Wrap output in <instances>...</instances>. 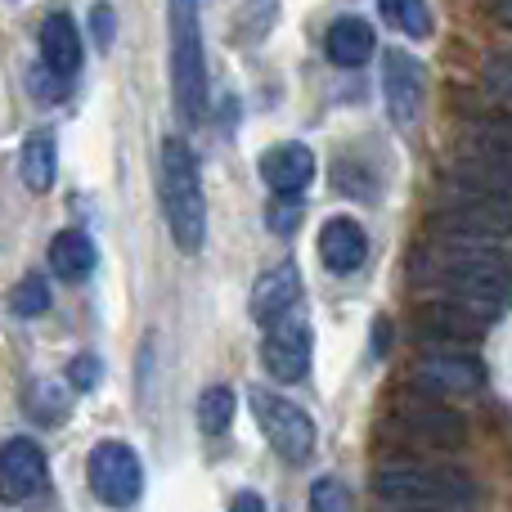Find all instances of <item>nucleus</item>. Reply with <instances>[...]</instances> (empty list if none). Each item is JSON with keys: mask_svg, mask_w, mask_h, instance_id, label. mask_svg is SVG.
<instances>
[{"mask_svg": "<svg viewBox=\"0 0 512 512\" xmlns=\"http://www.w3.org/2000/svg\"><path fill=\"white\" fill-rule=\"evenodd\" d=\"M436 239H459V243H499L512 239V203L499 198H468V203H450L432 221Z\"/></svg>", "mask_w": 512, "mask_h": 512, "instance_id": "obj_7", "label": "nucleus"}, {"mask_svg": "<svg viewBox=\"0 0 512 512\" xmlns=\"http://www.w3.org/2000/svg\"><path fill=\"white\" fill-rule=\"evenodd\" d=\"M414 279L436 288L445 301L504 310L512 301V252L499 243L436 239L414 256Z\"/></svg>", "mask_w": 512, "mask_h": 512, "instance_id": "obj_1", "label": "nucleus"}, {"mask_svg": "<svg viewBox=\"0 0 512 512\" xmlns=\"http://www.w3.org/2000/svg\"><path fill=\"white\" fill-rule=\"evenodd\" d=\"M252 414L261 423L270 450L279 454L283 463H306L315 454V423L310 414L297 405V400L279 396L270 387H252Z\"/></svg>", "mask_w": 512, "mask_h": 512, "instance_id": "obj_5", "label": "nucleus"}, {"mask_svg": "<svg viewBox=\"0 0 512 512\" xmlns=\"http://www.w3.org/2000/svg\"><path fill=\"white\" fill-rule=\"evenodd\" d=\"M230 423H234V391L207 387L203 396H198V427H203L207 436H221V432H230Z\"/></svg>", "mask_w": 512, "mask_h": 512, "instance_id": "obj_22", "label": "nucleus"}, {"mask_svg": "<svg viewBox=\"0 0 512 512\" xmlns=\"http://www.w3.org/2000/svg\"><path fill=\"white\" fill-rule=\"evenodd\" d=\"M230 512H265V499L256 495V490H239V495H234V504H230Z\"/></svg>", "mask_w": 512, "mask_h": 512, "instance_id": "obj_30", "label": "nucleus"}, {"mask_svg": "<svg viewBox=\"0 0 512 512\" xmlns=\"http://www.w3.org/2000/svg\"><path fill=\"white\" fill-rule=\"evenodd\" d=\"M409 382H414V391L423 400L472 396V391H481V382H486V369H481V360H472V355H463V351H427V355H418Z\"/></svg>", "mask_w": 512, "mask_h": 512, "instance_id": "obj_8", "label": "nucleus"}, {"mask_svg": "<svg viewBox=\"0 0 512 512\" xmlns=\"http://www.w3.org/2000/svg\"><path fill=\"white\" fill-rule=\"evenodd\" d=\"M261 360L270 369V378L279 382H301L310 373V324L301 310L283 315L279 324L265 328V346H261Z\"/></svg>", "mask_w": 512, "mask_h": 512, "instance_id": "obj_11", "label": "nucleus"}, {"mask_svg": "<svg viewBox=\"0 0 512 512\" xmlns=\"http://www.w3.org/2000/svg\"><path fill=\"white\" fill-rule=\"evenodd\" d=\"M373 495L387 512H468L477 504L472 477L441 463H382Z\"/></svg>", "mask_w": 512, "mask_h": 512, "instance_id": "obj_2", "label": "nucleus"}, {"mask_svg": "<svg viewBox=\"0 0 512 512\" xmlns=\"http://www.w3.org/2000/svg\"><path fill=\"white\" fill-rule=\"evenodd\" d=\"M68 378H72V387H81V391H86V387H95V378H99V364H95V355H81V360L68 369Z\"/></svg>", "mask_w": 512, "mask_h": 512, "instance_id": "obj_29", "label": "nucleus"}, {"mask_svg": "<svg viewBox=\"0 0 512 512\" xmlns=\"http://www.w3.org/2000/svg\"><path fill=\"white\" fill-rule=\"evenodd\" d=\"M0 486H5L9 504H36L50 490V468H45V450L27 436H9L0 450Z\"/></svg>", "mask_w": 512, "mask_h": 512, "instance_id": "obj_10", "label": "nucleus"}, {"mask_svg": "<svg viewBox=\"0 0 512 512\" xmlns=\"http://www.w3.org/2000/svg\"><path fill=\"white\" fill-rule=\"evenodd\" d=\"M54 171H59V149H54V135L50 131H32L18 149V176L32 194H45L54 185Z\"/></svg>", "mask_w": 512, "mask_h": 512, "instance_id": "obj_19", "label": "nucleus"}, {"mask_svg": "<svg viewBox=\"0 0 512 512\" xmlns=\"http://www.w3.org/2000/svg\"><path fill=\"white\" fill-rule=\"evenodd\" d=\"M171 18V95L176 113L203 122L207 113V54H203V18L198 0H167Z\"/></svg>", "mask_w": 512, "mask_h": 512, "instance_id": "obj_4", "label": "nucleus"}, {"mask_svg": "<svg viewBox=\"0 0 512 512\" xmlns=\"http://www.w3.org/2000/svg\"><path fill=\"white\" fill-rule=\"evenodd\" d=\"M499 310H486V306H468V301H432V306L423 310V319H418V328H423V337H432V342H477L481 333H486L490 324H495Z\"/></svg>", "mask_w": 512, "mask_h": 512, "instance_id": "obj_13", "label": "nucleus"}, {"mask_svg": "<svg viewBox=\"0 0 512 512\" xmlns=\"http://www.w3.org/2000/svg\"><path fill=\"white\" fill-rule=\"evenodd\" d=\"M27 405H32V414H41L45 423H59V414H63V405H68V396H63L54 382H36V387H32V400H27Z\"/></svg>", "mask_w": 512, "mask_h": 512, "instance_id": "obj_27", "label": "nucleus"}, {"mask_svg": "<svg viewBox=\"0 0 512 512\" xmlns=\"http://www.w3.org/2000/svg\"><path fill=\"white\" fill-rule=\"evenodd\" d=\"M495 14L499 18H504V23L512 27V0H495Z\"/></svg>", "mask_w": 512, "mask_h": 512, "instance_id": "obj_31", "label": "nucleus"}, {"mask_svg": "<svg viewBox=\"0 0 512 512\" xmlns=\"http://www.w3.org/2000/svg\"><path fill=\"white\" fill-rule=\"evenodd\" d=\"M41 68L72 86L81 72V32L68 14H50L41 23Z\"/></svg>", "mask_w": 512, "mask_h": 512, "instance_id": "obj_16", "label": "nucleus"}, {"mask_svg": "<svg viewBox=\"0 0 512 512\" xmlns=\"http://www.w3.org/2000/svg\"><path fill=\"white\" fill-rule=\"evenodd\" d=\"M382 95H387V113L396 126H414L427 104V68L418 54L387 50L382 59Z\"/></svg>", "mask_w": 512, "mask_h": 512, "instance_id": "obj_9", "label": "nucleus"}, {"mask_svg": "<svg viewBox=\"0 0 512 512\" xmlns=\"http://www.w3.org/2000/svg\"><path fill=\"white\" fill-rule=\"evenodd\" d=\"M292 310H301V274L292 261H279L270 265V270L256 279L252 288V319L261 328L279 324L283 315H292Z\"/></svg>", "mask_w": 512, "mask_h": 512, "instance_id": "obj_15", "label": "nucleus"}, {"mask_svg": "<svg viewBox=\"0 0 512 512\" xmlns=\"http://www.w3.org/2000/svg\"><path fill=\"white\" fill-rule=\"evenodd\" d=\"M364 256H369V234L360 230V221H351V216H333V221L319 230V261H324L333 274L360 270Z\"/></svg>", "mask_w": 512, "mask_h": 512, "instance_id": "obj_17", "label": "nucleus"}, {"mask_svg": "<svg viewBox=\"0 0 512 512\" xmlns=\"http://www.w3.org/2000/svg\"><path fill=\"white\" fill-rule=\"evenodd\" d=\"M9 310H14L18 319H36L50 310V283L41 279V274H27L23 283H18L14 292H9Z\"/></svg>", "mask_w": 512, "mask_h": 512, "instance_id": "obj_23", "label": "nucleus"}, {"mask_svg": "<svg viewBox=\"0 0 512 512\" xmlns=\"http://www.w3.org/2000/svg\"><path fill=\"white\" fill-rule=\"evenodd\" d=\"M256 167H261V180L279 198H297L301 189L315 180V153H310L301 140H283V144H270Z\"/></svg>", "mask_w": 512, "mask_h": 512, "instance_id": "obj_14", "label": "nucleus"}, {"mask_svg": "<svg viewBox=\"0 0 512 512\" xmlns=\"http://www.w3.org/2000/svg\"><path fill=\"white\" fill-rule=\"evenodd\" d=\"M378 9L409 41H427L432 36V9H427V0H378Z\"/></svg>", "mask_w": 512, "mask_h": 512, "instance_id": "obj_21", "label": "nucleus"}, {"mask_svg": "<svg viewBox=\"0 0 512 512\" xmlns=\"http://www.w3.org/2000/svg\"><path fill=\"white\" fill-rule=\"evenodd\" d=\"M86 481L95 490L99 504L108 508H131L144 490V468L135 459L131 445L122 441H99L90 450V463H86Z\"/></svg>", "mask_w": 512, "mask_h": 512, "instance_id": "obj_6", "label": "nucleus"}, {"mask_svg": "<svg viewBox=\"0 0 512 512\" xmlns=\"http://www.w3.org/2000/svg\"><path fill=\"white\" fill-rule=\"evenodd\" d=\"M481 81H486V90L495 99L512 104V50L508 54H490L486 68H481Z\"/></svg>", "mask_w": 512, "mask_h": 512, "instance_id": "obj_25", "label": "nucleus"}, {"mask_svg": "<svg viewBox=\"0 0 512 512\" xmlns=\"http://www.w3.org/2000/svg\"><path fill=\"white\" fill-rule=\"evenodd\" d=\"M158 194L162 216H167L171 243L185 256H198L207 243V198H203V171L185 140H167L158 158Z\"/></svg>", "mask_w": 512, "mask_h": 512, "instance_id": "obj_3", "label": "nucleus"}, {"mask_svg": "<svg viewBox=\"0 0 512 512\" xmlns=\"http://www.w3.org/2000/svg\"><path fill=\"white\" fill-rule=\"evenodd\" d=\"M50 270L59 274V279H68V283L86 279V274L95 270V243H90L81 230L54 234V243H50Z\"/></svg>", "mask_w": 512, "mask_h": 512, "instance_id": "obj_20", "label": "nucleus"}, {"mask_svg": "<svg viewBox=\"0 0 512 512\" xmlns=\"http://www.w3.org/2000/svg\"><path fill=\"white\" fill-rule=\"evenodd\" d=\"M113 23H117V18H113V9H108L104 5V0H99V5L95 9H90V32H95V45H99V50H108V45H113Z\"/></svg>", "mask_w": 512, "mask_h": 512, "instance_id": "obj_28", "label": "nucleus"}, {"mask_svg": "<svg viewBox=\"0 0 512 512\" xmlns=\"http://www.w3.org/2000/svg\"><path fill=\"white\" fill-rule=\"evenodd\" d=\"M310 512H355L351 508V490L337 477H319L310 486Z\"/></svg>", "mask_w": 512, "mask_h": 512, "instance_id": "obj_24", "label": "nucleus"}, {"mask_svg": "<svg viewBox=\"0 0 512 512\" xmlns=\"http://www.w3.org/2000/svg\"><path fill=\"white\" fill-rule=\"evenodd\" d=\"M301 216H306V207H301V198H274L270 207H265V225H270L279 239H288L292 230L301 225Z\"/></svg>", "mask_w": 512, "mask_h": 512, "instance_id": "obj_26", "label": "nucleus"}, {"mask_svg": "<svg viewBox=\"0 0 512 512\" xmlns=\"http://www.w3.org/2000/svg\"><path fill=\"white\" fill-rule=\"evenodd\" d=\"M373 45H378L373 27L355 14L337 18V23L328 27V59H333L337 68H360V63L373 54Z\"/></svg>", "mask_w": 512, "mask_h": 512, "instance_id": "obj_18", "label": "nucleus"}, {"mask_svg": "<svg viewBox=\"0 0 512 512\" xmlns=\"http://www.w3.org/2000/svg\"><path fill=\"white\" fill-rule=\"evenodd\" d=\"M396 432L405 436V441L427 445V450H454V445H463V436H468V423H463L454 409L436 405V400H414V405H405L396 414Z\"/></svg>", "mask_w": 512, "mask_h": 512, "instance_id": "obj_12", "label": "nucleus"}]
</instances>
